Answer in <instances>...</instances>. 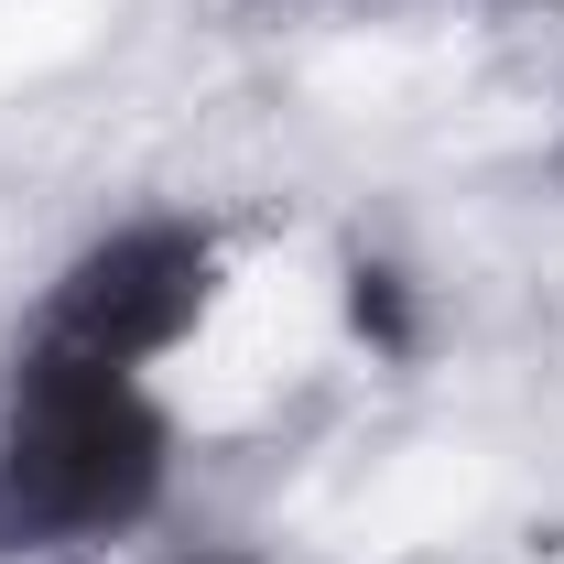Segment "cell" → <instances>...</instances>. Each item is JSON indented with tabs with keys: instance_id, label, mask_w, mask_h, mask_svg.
Instances as JSON below:
<instances>
[{
	"instance_id": "2",
	"label": "cell",
	"mask_w": 564,
	"mask_h": 564,
	"mask_svg": "<svg viewBox=\"0 0 564 564\" xmlns=\"http://www.w3.org/2000/svg\"><path fill=\"white\" fill-rule=\"evenodd\" d=\"M217 304V250L207 228H174V217H141V228H109L98 250H76L66 282H55V315L44 337L76 358H109V369H141V358L185 348Z\"/></svg>"
},
{
	"instance_id": "4",
	"label": "cell",
	"mask_w": 564,
	"mask_h": 564,
	"mask_svg": "<svg viewBox=\"0 0 564 564\" xmlns=\"http://www.w3.org/2000/svg\"><path fill=\"white\" fill-rule=\"evenodd\" d=\"M217 564H228V554H217Z\"/></svg>"
},
{
	"instance_id": "1",
	"label": "cell",
	"mask_w": 564,
	"mask_h": 564,
	"mask_svg": "<svg viewBox=\"0 0 564 564\" xmlns=\"http://www.w3.org/2000/svg\"><path fill=\"white\" fill-rule=\"evenodd\" d=\"M163 456L174 434L152 413L141 369L33 337V358L11 369V423H0V554H44V543L141 521L163 499Z\"/></svg>"
},
{
	"instance_id": "3",
	"label": "cell",
	"mask_w": 564,
	"mask_h": 564,
	"mask_svg": "<svg viewBox=\"0 0 564 564\" xmlns=\"http://www.w3.org/2000/svg\"><path fill=\"white\" fill-rule=\"evenodd\" d=\"M348 326L369 337V348H413V315H402V272H369V261H358V272H348Z\"/></svg>"
}]
</instances>
